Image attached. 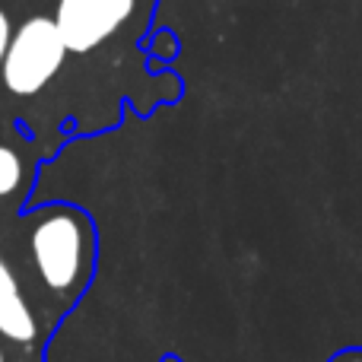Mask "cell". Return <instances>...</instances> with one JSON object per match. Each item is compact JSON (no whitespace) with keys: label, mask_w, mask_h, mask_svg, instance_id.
Segmentation results:
<instances>
[{"label":"cell","mask_w":362,"mask_h":362,"mask_svg":"<svg viewBox=\"0 0 362 362\" xmlns=\"http://www.w3.org/2000/svg\"><path fill=\"white\" fill-rule=\"evenodd\" d=\"M64 57H67V45H64L54 19H25L10 35V48L0 64L4 86L13 95H35L57 76V70L64 67Z\"/></svg>","instance_id":"cell-2"},{"label":"cell","mask_w":362,"mask_h":362,"mask_svg":"<svg viewBox=\"0 0 362 362\" xmlns=\"http://www.w3.org/2000/svg\"><path fill=\"white\" fill-rule=\"evenodd\" d=\"M10 19H6V13L0 10V64H4V54H6V48H10Z\"/></svg>","instance_id":"cell-7"},{"label":"cell","mask_w":362,"mask_h":362,"mask_svg":"<svg viewBox=\"0 0 362 362\" xmlns=\"http://www.w3.org/2000/svg\"><path fill=\"white\" fill-rule=\"evenodd\" d=\"M137 0H57L54 25L67 51L86 54L131 19Z\"/></svg>","instance_id":"cell-3"},{"label":"cell","mask_w":362,"mask_h":362,"mask_svg":"<svg viewBox=\"0 0 362 362\" xmlns=\"http://www.w3.org/2000/svg\"><path fill=\"white\" fill-rule=\"evenodd\" d=\"M0 362H4V350H0Z\"/></svg>","instance_id":"cell-9"},{"label":"cell","mask_w":362,"mask_h":362,"mask_svg":"<svg viewBox=\"0 0 362 362\" xmlns=\"http://www.w3.org/2000/svg\"><path fill=\"white\" fill-rule=\"evenodd\" d=\"M0 334L16 344H29L38 334L35 315H32L29 302L23 299L16 276L4 257H0Z\"/></svg>","instance_id":"cell-4"},{"label":"cell","mask_w":362,"mask_h":362,"mask_svg":"<svg viewBox=\"0 0 362 362\" xmlns=\"http://www.w3.org/2000/svg\"><path fill=\"white\" fill-rule=\"evenodd\" d=\"M325 362H362V346H344V350H337Z\"/></svg>","instance_id":"cell-6"},{"label":"cell","mask_w":362,"mask_h":362,"mask_svg":"<svg viewBox=\"0 0 362 362\" xmlns=\"http://www.w3.org/2000/svg\"><path fill=\"white\" fill-rule=\"evenodd\" d=\"M32 264L42 283L54 296L74 299L83 293L93 274L95 235L83 213L70 206H51L35 219L29 235Z\"/></svg>","instance_id":"cell-1"},{"label":"cell","mask_w":362,"mask_h":362,"mask_svg":"<svg viewBox=\"0 0 362 362\" xmlns=\"http://www.w3.org/2000/svg\"><path fill=\"white\" fill-rule=\"evenodd\" d=\"M163 362H185V359H181V356H175V353H169V356H165Z\"/></svg>","instance_id":"cell-8"},{"label":"cell","mask_w":362,"mask_h":362,"mask_svg":"<svg viewBox=\"0 0 362 362\" xmlns=\"http://www.w3.org/2000/svg\"><path fill=\"white\" fill-rule=\"evenodd\" d=\"M23 181V159L16 156V150L0 146V197L13 194Z\"/></svg>","instance_id":"cell-5"}]
</instances>
